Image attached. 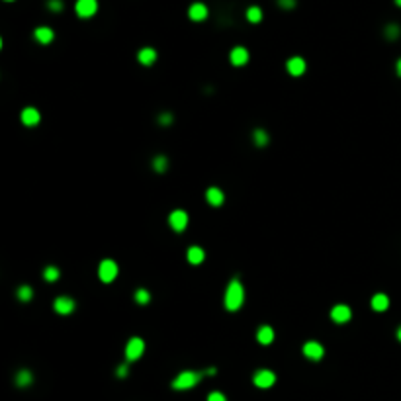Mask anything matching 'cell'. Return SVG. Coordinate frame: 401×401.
Masks as SVG:
<instances>
[{"instance_id": "7c38bea8", "label": "cell", "mask_w": 401, "mask_h": 401, "mask_svg": "<svg viewBox=\"0 0 401 401\" xmlns=\"http://www.w3.org/2000/svg\"><path fill=\"white\" fill-rule=\"evenodd\" d=\"M229 61H231V65H235V67H243V65H247V61H248V51H247L245 47H235V49H231V53H229Z\"/></svg>"}, {"instance_id": "5bb4252c", "label": "cell", "mask_w": 401, "mask_h": 401, "mask_svg": "<svg viewBox=\"0 0 401 401\" xmlns=\"http://www.w3.org/2000/svg\"><path fill=\"white\" fill-rule=\"evenodd\" d=\"M22 123L24 125H28V127H34V125H38L39 123V119H41V114L36 110V108H24L22 110Z\"/></svg>"}, {"instance_id": "e0dca14e", "label": "cell", "mask_w": 401, "mask_h": 401, "mask_svg": "<svg viewBox=\"0 0 401 401\" xmlns=\"http://www.w3.org/2000/svg\"><path fill=\"white\" fill-rule=\"evenodd\" d=\"M137 61H139L141 65L149 67V65H153V63L157 61V51H155L153 47H143V49L137 53Z\"/></svg>"}, {"instance_id": "4316f807", "label": "cell", "mask_w": 401, "mask_h": 401, "mask_svg": "<svg viewBox=\"0 0 401 401\" xmlns=\"http://www.w3.org/2000/svg\"><path fill=\"white\" fill-rule=\"evenodd\" d=\"M135 302H137V304H141V306H145V304H149V302H151V294H149L147 290L139 288V290L135 292Z\"/></svg>"}, {"instance_id": "8d00e7d4", "label": "cell", "mask_w": 401, "mask_h": 401, "mask_svg": "<svg viewBox=\"0 0 401 401\" xmlns=\"http://www.w3.org/2000/svg\"><path fill=\"white\" fill-rule=\"evenodd\" d=\"M6 2H12V0H6Z\"/></svg>"}, {"instance_id": "9c48e42d", "label": "cell", "mask_w": 401, "mask_h": 401, "mask_svg": "<svg viewBox=\"0 0 401 401\" xmlns=\"http://www.w3.org/2000/svg\"><path fill=\"white\" fill-rule=\"evenodd\" d=\"M323 354H325V348H323L321 343L309 341V343L304 344V356H306V358H309V360H321Z\"/></svg>"}, {"instance_id": "603a6c76", "label": "cell", "mask_w": 401, "mask_h": 401, "mask_svg": "<svg viewBox=\"0 0 401 401\" xmlns=\"http://www.w3.org/2000/svg\"><path fill=\"white\" fill-rule=\"evenodd\" d=\"M59 276H61V270L57 268V266H47V268L43 270V278H45L47 282H57Z\"/></svg>"}, {"instance_id": "484cf974", "label": "cell", "mask_w": 401, "mask_h": 401, "mask_svg": "<svg viewBox=\"0 0 401 401\" xmlns=\"http://www.w3.org/2000/svg\"><path fill=\"white\" fill-rule=\"evenodd\" d=\"M16 296H18V300H22V302H30V300L34 298V290H32V286H20L18 292H16Z\"/></svg>"}, {"instance_id": "4fadbf2b", "label": "cell", "mask_w": 401, "mask_h": 401, "mask_svg": "<svg viewBox=\"0 0 401 401\" xmlns=\"http://www.w3.org/2000/svg\"><path fill=\"white\" fill-rule=\"evenodd\" d=\"M286 69L292 76H302L306 73V61L302 57H292V59H288Z\"/></svg>"}, {"instance_id": "7a4b0ae2", "label": "cell", "mask_w": 401, "mask_h": 401, "mask_svg": "<svg viewBox=\"0 0 401 401\" xmlns=\"http://www.w3.org/2000/svg\"><path fill=\"white\" fill-rule=\"evenodd\" d=\"M206 376V372H196V370H186V372H180L174 380H172V389H178V391H184V389H192L196 387L202 378Z\"/></svg>"}, {"instance_id": "e575fe53", "label": "cell", "mask_w": 401, "mask_h": 401, "mask_svg": "<svg viewBox=\"0 0 401 401\" xmlns=\"http://www.w3.org/2000/svg\"><path fill=\"white\" fill-rule=\"evenodd\" d=\"M395 335H397V341H399V343H401V327H399V329H397V333H395Z\"/></svg>"}, {"instance_id": "f546056e", "label": "cell", "mask_w": 401, "mask_h": 401, "mask_svg": "<svg viewBox=\"0 0 401 401\" xmlns=\"http://www.w3.org/2000/svg\"><path fill=\"white\" fill-rule=\"evenodd\" d=\"M208 401H227V397L221 393V391H211L208 395Z\"/></svg>"}, {"instance_id": "ac0fdd59", "label": "cell", "mask_w": 401, "mask_h": 401, "mask_svg": "<svg viewBox=\"0 0 401 401\" xmlns=\"http://www.w3.org/2000/svg\"><path fill=\"white\" fill-rule=\"evenodd\" d=\"M256 341L260 344H270L274 341V329L268 327V325H262L258 331H256Z\"/></svg>"}, {"instance_id": "1f68e13d", "label": "cell", "mask_w": 401, "mask_h": 401, "mask_svg": "<svg viewBox=\"0 0 401 401\" xmlns=\"http://www.w3.org/2000/svg\"><path fill=\"white\" fill-rule=\"evenodd\" d=\"M278 4H280L282 8H286V10H292V8L296 6V0H278Z\"/></svg>"}, {"instance_id": "83f0119b", "label": "cell", "mask_w": 401, "mask_h": 401, "mask_svg": "<svg viewBox=\"0 0 401 401\" xmlns=\"http://www.w3.org/2000/svg\"><path fill=\"white\" fill-rule=\"evenodd\" d=\"M399 36H401V30H399L397 24H389V26L385 28V38H387V39H397Z\"/></svg>"}, {"instance_id": "6da1fadb", "label": "cell", "mask_w": 401, "mask_h": 401, "mask_svg": "<svg viewBox=\"0 0 401 401\" xmlns=\"http://www.w3.org/2000/svg\"><path fill=\"white\" fill-rule=\"evenodd\" d=\"M223 302H225L227 311H237V309H241V306H243V302H245V290H243V284H241L237 278H233V280L229 282V286H227V290H225Z\"/></svg>"}, {"instance_id": "30bf717a", "label": "cell", "mask_w": 401, "mask_h": 401, "mask_svg": "<svg viewBox=\"0 0 401 401\" xmlns=\"http://www.w3.org/2000/svg\"><path fill=\"white\" fill-rule=\"evenodd\" d=\"M350 317H352V311H350V307L344 306V304H339V306H335V307L331 309V319H333L335 323H346Z\"/></svg>"}, {"instance_id": "4dcf8cb0", "label": "cell", "mask_w": 401, "mask_h": 401, "mask_svg": "<svg viewBox=\"0 0 401 401\" xmlns=\"http://www.w3.org/2000/svg\"><path fill=\"white\" fill-rule=\"evenodd\" d=\"M159 121H161V125H171L174 121V117H172V114H161Z\"/></svg>"}, {"instance_id": "d6a6232c", "label": "cell", "mask_w": 401, "mask_h": 401, "mask_svg": "<svg viewBox=\"0 0 401 401\" xmlns=\"http://www.w3.org/2000/svg\"><path fill=\"white\" fill-rule=\"evenodd\" d=\"M129 374V366L127 364H121L119 368H117V378H125Z\"/></svg>"}, {"instance_id": "d4e9b609", "label": "cell", "mask_w": 401, "mask_h": 401, "mask_svg": "<svg viewBox=\"0 0 401 401\" xmlns=\"http://www.w3.org/2000/svg\"><path fill=\"white\" fill-rule=\"evenodd\" d=\"M167 167H169V159H167L165 155H157V157L153 159V169H155L157 172H165Z\"/></svg>"}, {"instance_id": "5b68a950", "label": "cell", "mask_w": 401, "mask_h": 401, "mask_svg": "<svg viewBox=\"0 0 401 401\" xmlns=\"http://www.w3.org/2000/svg\"><path fill=\"white\" fill-rule=\"evenodd\" d=\"M276 382V374L272 370H256L254 376H252V383L260 389H268L272 387Z\"/></svg>"}, {"instance_id": "8992f818", "label": "cell", "mask_w": 401, "mask_h": 401, "mask_svg": "<svg viewBox=\"0 0 401 401\" xmlns=\"http://www.w3.org/2000/svg\"><path fill=\"white\" fill-rule=\"evenodd\" d=\"M75 10L80 18H92L98 12V0H76Z\"/></svg>"}, {"instance_id": "7402d4cb", "label": "cell", "mask_w": 401, "mask_h": 401, "mask_svg": "<svg viewBox=\"0 0 401 401\" xmlns=\"http://www.w3.org/2000/svg\"><path fill=\"white\" fill-rule=\"evenodd\" d=\"M252 141H254V145H258V147L268 145V133H266L264 129H254V131H252Z\"/></svg>"}, {"instance_id": "2e32d148", "label": "cell", "mask_w": 401, "mask_h": 401, "mask_svg": "<svg viewBox=\"0 0 401 401\" xmlns=\"http://www.w3.org/2000/svg\"><path fill=\"white\" fill-rule=\"evenodd\" d=\"M34 38L41 43V45H49L51 41H53V38H55V34H53V30L51 28H47V26H41V28H38L36 32H34Z\"/></svg>"}, {"instance_id": "44dd1931", "label": "cell", "mask_w": 401, "mask_h": 401, "mask_svg": "<svg viewBox=\"0 0 401 401\" xmlns=\"http://www.w3.org/2000/svg\"><path fill=\"white\" fill-rule=\"evenodd\" d=\"M32 382H34V374L30 370H20L16 374V385L18 387H28V385H32Z\"/></svg>"}, {"instance_id": "277c9868", "label": "cell", "mask_w": 401, "mask_h": 401, "mask_svg": "<svg viewBox=\"0 0 401 401\" xmlns=\"http://www.w3.org/2000/svg\"><path fill=\"white\" fill-rule=\"evenodd\" d=\"M98 276H100V280H102L104 284L114 282L115 276H117V264H115L114 260H110V258L102 260L100 266H98Z\"/></svg>"}, {"instance_id": "8fae6325", "label": "cell", "mask_w": 401, "mask_h": 401, "mask_svg": "<svg viewBox=\"0 0 401 401\" xmlns=\"http://www.w3.org/2000/svg\"><path fill=\"white\" fill-rule=\"evenodd\" d=\"M188 18L194 20V22H204L208 18V6L202 4V2H194L188 8Z\"/></svg>"}, {"instance_id": "3957f363", "label": "cell", "mask_w": 401, "mask_h": 401, "mask_svg": "<svg viewBox=\"0 0 401 401\" xmlns=\"http://www.w3.org/2000/svg\"><path fill=\"white\" fill-rule=\"evenodd\" d=\"M143 352H145V341L141 337H131L129 343L125 344V358L129 362H135L137 358H141Z\"/></svg>"}, {"instance_id": "ffe728a7", "label": "cell", "mask_w": 401, "mask_h": 401, "mask_svg": "<svg viewBox=\"0 0 401 401\" xmlns=\"http://www.w3.org/2000/svg\"><path fill=\"white\" fill-rule=\"evenodd\" d=\"M370 306H372V309L374 311H385L387 307H389V298L385 296V294H376L374 298H372V302H370Z\"/></svg>"}, {"instance_id": "cb8c5ba5", "label": "cell", "mask_w": 401, "mask_h": 401, "mask_svg": "<svg viewBox=\"0 0 401 401\" xmlns=\"http://www.w3.org/2000/svg\"><path fill=\"white\" fill-rule=\"evenodd\" d=\"M247 20H248L250 24H258V22L262 20V10H260L258 6H250V8L247 10Z\"/></svg>"}, {"instance_id": "9a60e30c", "label": "cell", "mask_w": 401, "mask_h": 401, "mask_svg": "<svg viewBox=\"0 0 401 401\" xmlns=\"http://www.w3.org/2000/svg\"><path fill=\"white\" fill-rule=\"evenodd\" d=\"M206 200H208V204H210V206L219 208V206L225 202V194H223L217 186H211V188H208V190H206Z\"/></svg>"}, {"instance_id": "f1b7e54d", "label": "cell", "mask_w": 401, "mask_h": 401, "mask_svg": "<svg viewBox=\"0 0 401 401\" xmlns=\"http://www.w3.org/2000/svg\"><path fill=\"white\" fill-rule=\"evenodd\" d=\"M47 8H49L51 12H61V10H63V0H49Z\"/></svg>"}, {"instance_id": "52a82bcc", "label": "cell", "mask_w": 401, "mask_h": 401, "mask_svg": "<svg viewBox=\"0 0 401 401\" xmlns=\"http://www.w3.org/2000/svg\"><path fill=\"white\" fill-rule=\"evenodd\" d=\"M169 223H171V227H172L176 233H182V231L186 229V225H188V213L182 211V210H174V211L169 215Z\"/></svg>"}, {"instance_id": "d590c367", "label": "cell", "mask_w": 401, "mask_h": 401, "mask_svg": "<svg viewBox=\"0 0 401 401\" xmlns=\"http://www.w3.org/2000/svg\"><path fill=\"white\" fill-rule=\"evenodd\" d=\"M395 4H397V6L401 8V0H395Z\"/></svg>"}, {"instance_id": "836d02e7", "label": "cell", "mask_w": 401, "mask_h": 401, "mask_svg": "<svg viewBox=\"0 0 401 401\" xmlns=\"http://www.w3.org/2000/svg\"><path fill=\"white\" fill-rule=\"evenodd\" d=\"M395 73H397V76H401V59L395 63Z\"/></svg>"}, {"instance_id": "d6986e66", "label": "cell", "mask_w": 401, "mask_h": 401, "mask_svg": "<svg viewBox=\"0 0 401 401\" xmlns=\"http://www.w3.org/2000/svg\"><path fill=\"white\" fill-rule=\"evenodd\" d=\"M186 258H188V262H190V264H194V266H196V264H202V262H204L206 252H204V248H202V247H196V245H194V247H190V248H188Z\"/></svg>"}, {"instance_id": "ba28073f", "label": "cell", "mask_w": 401, "mask_h": 401, "mask_svg": "<svg viewBox=\"0 0 401 401\" xmlns=\"http://www.w3.org/2000/svg\"><path fill=\"white\" fill-rule=\"evenodd\" d=\"M53 307H55V311H57L59 315H71V313L75 311V307H76V302H75L73 298H69V296H59V298L55 300Z\"/></svg>"}]
</instances>
